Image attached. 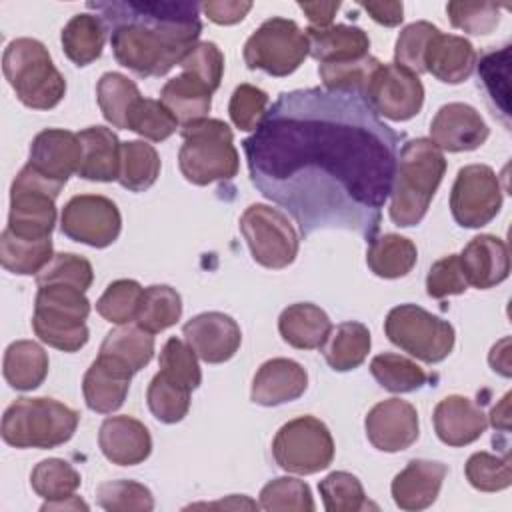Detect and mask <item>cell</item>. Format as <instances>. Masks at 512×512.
Segmentation results:
<instances>
[{"label": "cell", "instance_id": "14", "mask_svg": "<svg viewBox=\"0 0 512 512\" xmlns=\"http://www.w3.org/2000/svg\"><path fill=\"white\" fill-rule=\"evenodd\" d=\"M364 98L378 116L404 122L422 110L424 86L414 72L398 64H380L368 82Z\"/></svg>", "mask_w": 512, "mask_h": 512}, {"label": "cell", "instance_id": "59", "mask_svg": "<svg viewBox=\"0 0 512 512\" xmlns=\"http://www.w3.org/2000/svg\"><path fill=\"white\" fill-rule=\"evenodd\" d=\"M360 6L382 26H398L404 18L402 2H362Z\"/></svg>", "mask_w": 512, "mask_h": 512}, {"label": "cell", "instance_id": "41", "mask_svg": "<svg viewBox=\"0 0 512 512\" xmlns=\"http://www.w3.org/2000/svg\"><path fill=\"white\" fill-rule=\"evenodd\" d=\"M508 64H510V44L500 50L484 52L478 62V82L482 84L486 98L494 110V116L500 114L508 126L510 106H508Z\"/></svg>", "mask_w": 512, "mask_h": 512}, {"label": "cell", "instance_id": "37", "mask_svg": "<svg viewBox=\"0 0 512 512\" xmlns=\"http://www.w3.org/2000/svg\"><path fill=\"white\" fill-rule=\"evenodd\" d=\"M54 256L52 240H26L12 234L8 228L0 234V264L20 276L38 274Z\"/></svg>", "mask_w": 512, "mask_h": 512}, {"label": "cell", "instance_id": "3", "mask_svg": "<svg viewBox=\"0 0 512 512\" xmlns=\"http://www.w3.org/2000/svg\"><path fill=\"white\" fill-rule=\"evenodd\" d=\"M446 158L430 138L408 140L398 152L390 192V220L400 228L422 222L444 178Z\"/></svg>", "mask_w": 512, "mask_h": 512}, {"label": "cell", "instance_id": "35", "mask_svg": "<svg viewBox=\"0 0 512 512\" xmlns=\"http://www.w3.org/2000/svg\"><path fill=\"white\" fill-rule=\"evenodd\" d=\"M100 356H108L136 374L154 356V334L138 324H120L106 334L100 346Z\"/></svg>", "mask_w": 512, "mask_h": 512}, {"label": "cell", "instance_id": "24", "mask_svg": "<svg viewBox=\"0 0 512 512\" xmlns=\"http://www.w3.org/2000/svg\"><path fill=\"white\" fill-rule=\"evenodd\" d=\"M132 376L134 372H130L120 362L98 354L82 380L86 406L98 414L116 412L128 396Z\"/></svg>", "mask_w": 512, "mask_h": 512}, {"label": "cell", "instance_id": "2", "mask_svg": "<svg viewBox=\"0 0 512 512\" xmlns=\"http://www.w3.org/2000/svg\"><path fill=\"white\" fill-rule=\"evenodd\" d=\"M110 32L114 58L140 78L180 66L202 32L200 4L190 0L86 2Z\"/></svg>", "mask_w": 512, "mask_h": 512}, {"label": "cell", "instance_id": "6", "mask_svg": "<svg viewBox=\"0 0 512 512\" xmlns=\"http://www.w3.org/2000/svg\"><path fill=\"white\" fill-rule=\"evenodd\" d=\"M80 414L54 398H16L2 416L0 434L14 448H56L66 444Z\"/></svg>", "mask_w": 512, "mask_h": 512}, {"label": "cell", "instance_id": "15", "mask_svg": "<svg viewBox=\"0 0 512 512\" xmlns=\"http://www.w3.org/2000/svg\"><path fill=\"white\" fill-rule=\"evenodd\" d=\"M370 444L380 452H400L410 448L420 434L416 408L400 398L374 404L364 420Z\"/></svg>", "mask_w": 512, "mask_h": 512}, {"label": "cell", "instance_id": "19", "mask_svg": "<svg viewBox=\"0 0 512 512\" xmlns=\"http://www.w3.org/2000/svg\"><path fill=\"white\" fill-rule=\"evenodd\" d=\"M448 474L446 464L436 460L414 458L400 470L390 486L392 500L400 510L416 512L432 506L440 494L442 482Z\"/></svg>", "mask_w": 512, "mask_h": 512}, {"label": "cell", "instance_id": "9", "mask_svg": "<svg viewBox=\"0 0 512 512\" xmlns=\"http://www.w3.org/2000/svg\"><path fill=\"white\" fill-rule=\"evenodd\" d=\"M308 54L306 32L294 20L280 16L262 22L244 44L246 66L276 78L298 70Z\"/></svg>", "mask_w": 512, "mask_h": 512}, {"label": "cell", "instance_id": "49", "mask_svg": "<svg viewBox=\"0 0 512 512\" xmlns=\"http://www.w3.org/2000/svg\"><path fill=\"white\" fill-rule=\"evenodd\" d=\"M144 288L130 278H120L108 284L104 294L96 300V312L112 324H128L136 318Z\"/></svg>", "mask_w": 512, "mask_h": 512}, {"label": "cell", "instance_id": "61", "mask_svg": "<svg viewBox=\"0 0 512 512\" xmlns=\"http://www.w3.org/2000/svg\"><path fill=\"white\" fill-rule=\"evenodd\" d=\"M510 338H502L498 344L492 346L488 354V362L494 372H500L502 376H510Z\"/></svg>", "mask_w": 512, "mask_h": 512}, {"label": "cell", "instance_id": "22", "mask_svg": "<svg viewBox=\"0 0 512 512\" xmlns=\"http://www.w3.org/2000/svg\"><path fill=\"white\" fill-rule=\"evenodd\" d=\"M98 446L106 460L118 466H136L152 452L148 428L132 416H108L98 432Z\"/></svg>", "mask_w": 512, "mask_h": 512}, {"label": "cell", "instance_id": "16", "mask_svg": "<svg viewBox=\"0 0 512 512\" xmlns=\"http://www.w3.org/2000/svg\"><path fill=\"white\" fill-rule=\"evenodd\" d=\"M186 344L208 364L228 362L242 344L236 320L224 312H202L182 326Z\"/></svg>", "mask_w": 512, "mask_h": 512}, {"label": "cell", "instance_id": "25", "mask_svg": "<svg viewBox=\"0 0 512 512\" xmlns=\"http://www.w3.org/2000/svg\"><path fill=\"white\" fill-rule=\"evenodd\" d=\"M476 66V50L470 40L456 34L438 32L424 58V68L444 84H460L468 80Z\"/></svg>", "mask_w": 512, "mask_h": 512}, {"label": "cell", "instance_id": "42", "mask_svg": "<svg viewBox=\"0 0 512 512\" xmlns=\"http://www.w3.org/2000/svg\"><path fill=\"white\" fill-rule=\"evenodd\" d=\"M80 482L82 478L78 470L62 458H46L38 462L30 474L32 490L46 502L74 496Z\"/></svg>", "mask_w": 512, "mask_h": 512}, {"label": "cell", "instance_id": "43", "mask_svg": "<svg viewBox=\"0 0 512 512\" xmlns=\"http://www.w3.org/2000/svg\"><path fill=\"white\" fill-rule=\"evenodd\" d=\"M190 392L192 390L158 372L148 384L146 402L156 420L164 424H176L190 410Z\"/></svg>", "mask_w": 512, "mask_h": 512}, {"label": "cell", "instance_id": "40", "mask_svg": "<svg viewBox=\"0 0 512 512\" xmlns=\"http://www.w3.org/2000/svg\"><path fill=\"white\" fill-rule=\"evenodd\" d=\"M370 372L382 388L394 394L416 392L430 380L424 368H420L414 360L394 352L376 354L370 362Z\"/></svg>", "mask_w": 512, "mask_h": 512}, {"label": "cell", "instance_id": "38", "mask_svg": "<svg viewBox=\"0 0 512 512\" xmlns=\"http://www.w3.org/2000/svg\"><path fill=\"white\" fill-rule=\"evenodd\" d=\"M160 176V156L156 148L144 140L122 142L118 182L130 192L148 190Z\"/></svg>", "mask_w": 512, "mask_h": 512}, {"label": "cell", "instance_id": "7", "mask_svg": "<svg viewBox=\"0 0 512 512\" xmlns=\"http://www.w3.org/2000/svg\"><path fill=\"white\" fill-rule=\"evenodd\" d=\"M64 186L44 178L26 164L10 186V212L6 228L18 238H50L56 224V198Z\"/></svg>", "mask_w": 512, "mask_h": 512}, {"label": "cell", "instance_id": "5", "mask_svg": "<svg viewBox=\"0 0 512 512\" xmlns=\"http://www.w3.org/2000/svg\"><path fill=\"white\" fill-rule=\"evenodd\" d=\"M2 72L16 98L32 110H50L66 94V80L36 38H16L2 54Z\"/></svg>", "mask_w": 512, "mask_h": 512}, {"label": "cell", "instance_id": "60", "mask_svg": "<svg viewBox=\"0 0 512 512\" xmlns=\"http://www.w3.org/2000/svg\"><path fill=\"white\" fill-rule=\"evenodd\" d=\"M298 8L306 14V18L310 20V26L326 28V26H332V20L340 8V2H298Z\"/></svg>", "mask_w": 512, "mask_h": 512}, {"label": "cell", "instance_id": "17", "mask_svg": "<svg viewBox=\"0 0 512 512\" xmlns=\"http://www.w3.org/2000/svg\"><path fill=\"white\" fill-rule=\"evenodd\" d=\"M490 136L480 112L464 102L440 106L430 122V140L446 152H470L480 148Z\"/></svg>", "mask_w": 512, "mask_h": 512}, {"label": "cell", "instance_id": "58", "mask_svg": "<svg viewBox=\"0 0 512 512\" xmlns=\"http://www.w3.org/2000/svg\"><path fill=\"white\" fill-rule=\"evenodd\" d=\"M200 10L220 26H230L242 22L244 16L252 10V2L248 0H206L200 4Z\"/></svg>", "mask_w": 512, "mask_h": 512}, {"label": "cell", "instance_id": "23", "mask_svg": "<svg viewBox=\"0 0 512 512\" xmlns=\"http://www.w3.org/2000/svg\"><path fill=\"white\" fill-rule=\"evenodd\" d=\"M306 388L308 374L302 364L290 358H272L254 374L250 398L260 406H278L300 398Z\"/></svg>", "mask_w": 512, "mask_h": 512}, {"label": "cell", "instance_id": "47", "mask_svg": "<svg viewBox=\"0 0 512 512\" xmlns=\"http://www.w3.org/2000/svg\"><path fill=\"white\" fill-rule=\"evenodd\" d=\"M466 480L480 492H500L512 484L510 456H496L490 452H474L464 466Z\"/></svg>", "mask_w": 512, "mask_h": 512}, {"label": "cell", "instance_id": "27", "mask_svg": "<svg viewBox=\"0 0 512 512\" xmlns=\"http://www.w3.org/2000/svg\"><path fill=\"white\" fill-rule=\"evenodd\" d=\"M310 56L320 64L348 62L368 56L370 38L358 26L348 24H332L326 28L308 26L306 30Z\"/></svg>", "mask_w": 512, "mask_h": 512}, {"label": "cell", "instance_id": "12", "mask_svg": "<svg viewBox=\"0 0 512 512\" xmlns=\"http://www.w3.org/2000/svg\"><path fill=\"white\" fill-rule=\"evenodd\" d=\"M502 208V188L496 172L486 164L458 170L450 192V212L462 228H482Z\"/></svg>", "mask_w": 512, "mask_h": 512}, {"label": "cell", "instance_id": "18", "mask_svg": "<svg viewBox=\"0 0 512 512\" xmlns=\"http://www.w3.org/2000/svg\"><path fill=\"white\" fill-rule=\"evenodd\" d=\"M82 146L78 134L62 128H46L32 138L28 164L44 178L64 186L80 168Z\"/></svg>", "mask_w": 512, "mask_h": 512}, {"label": "cell", "instance_id": "57", "mask_svg": "<svg viewBox=\"0 0 512 512\" xmlns=\"http://www.w3.org/2000/svg\"><path fill=\"white\" fill-rule=\"evenodd\" d=\"M466 288L468 282L458 254H448L430 266V272L426 276V292L430 298L442 300L446 296L464 294Z\"/></svg>", "mask_w": 512, "mask_h": 512}, {"label": "cell", "instance_id": "50", "mask_svg": "<svg viewBox=\"0 0 512 512\" xmlns=\"http://www.w3.org/2000/svg\"><path fill=\"white\" fill-rule=\"evenodd\" d=\"M160 372L188 390H196L202 382V370L196 352L180 338H168L158 358Z\"/></svg>", "mask_w": 512, "mask_h": 512}, {"label": "cell", "instance_id": "26", "mask_svg": "<svg viewBox=\"0 0 512 512\" xmlns=\"http://www.w3.org/2000/svg\"><path fill=\"white\" fill-rule=\"evenodd\" d=\"M82 160L78 176L92 182H114L120 174L122 142L106 126H88L78 132Z\"/></svg>", "mask_w": 512, "mask_h": 512}, {"label": "cell", "instance_id": "56", "mask_svg": "<svg viewBox=\"0 0 512 512\" xmlns=\"http://www.w3.org/2000/svg\"><path fill=\"white\" fill-rule=\"evenodd\" d=\"M268 110V94L254 84H240L234 88L228 104L230 120L244 132H254Z\"/></svg>", "mask_w": 512, "mask_h": 512}, {"label": "cell", "instance_id": "52", "mask_svg": "<svg viewBox=\"0 0 512 512\" xmlns=\"http://www.w3.org/2000/svg\"><path fill=\"white\" fill-rule=\"evenodd\" d=\"M178 126L180 124L172 116V112L160 100L152 98H140L128 118V130L152 142H162L170 138Z\"/></svg>", "mask_w": 512, "mask_h": 512}, {"label": "cell", "instance_id": "51", "mask_svg": "<svg viewBox=\"0 0 512 512\" xmlns=\"http://www.w3.org/2000/svg\"><path fill=\"white\" fill-rule=\"evenodd\" d=\"M438 32L440 30L426 20H418V22L404 26L396 40L394 64L414 72L416 76L424 74L426 72V68H424L426 50Z\"/></svg>", "mask_w": 512, "mask_h": 512}, {"label": "cell", "instance_id": "55", "mask_svg": "<svg viewBox=\"0 0 512 512\" xmlns=\"http://www.w3.org/2000/svg\"><path fill=\"white\" fill-rule=\"evenodd\" d=\"M182 72L200 80L210 92L218 90L224 74V54L214 42H196L180 62Z\"/></svg>", "mask_w": 512, "mask_h": 512}, {"label": "cell", "instance_id": "48", "mask_svg": "<svg viewBox=\"0 0 512 512\" xmlns=\"http://www.w3.org/2000/svg\"><path fill=\"white\" fill-rule=\"evenodd\" d=\"M98 506L108 512H150L154 510L152 492L136 480L102 482L96 490Z\"/></svg>", "mask_w": 512, "mask_h": 512}, {"label": "cell", "instance_id": "10", "mask_svg": "<svg viewBox=\"0 0 512 512\" xmlns=\"http://www.w3.org/2000/svg\"><path fill=\"white\" fill-rule=\"evenodd\" d=\"M274 462L292 474L308 476L326 470L334 460V440L328 426L314 416H298L276 432Z\"/></svg>", "mask_w": 512, "mask_h": 512}, {"label": "cell", "instance_id": "1", "mask_svg": "<svg viewBox=\"0 0 512 512\" xmlns=\"http://www.w3.org/2000/svg\"><path fill=\"white\" fill-rule=\"evenodd\" d=\"M404 134L358 92H282L242 142L258 192L284 208L306 238L316 230L378 236Z\"/></svg>", "mask_w": 512, "mask_h": 512}, {"label": "cell", "instance_id": "11", "mask_svg": "<svg viewBox=\"0 0 512 512\" xmlns=\"http://www.w3.org/2000/svg\"><path fill=\"white\" fill-rule=\"evenodd\" d=\"M240 232L252 258L264 268L282 270L298 256V234L278 208L250 204L240 216Z\"/></svg>", "mask_w": 512, "mask_h": 512}, {"label": "cell", "instance_id": "54", "mask_svg": "<svg viewBox=\"0 0 512 512\" xmlns=\"http://www.w3.org/2000/svg\"><path fill=\"white\" fill-rule=\"evenodd\" d=\"M450 24L466 34L484 36L500 24V6L494 2H460L452 0L446 4Z\"/></svg>", "mask_w": 512, "mask_h": 512}, {"label": "cell", "instance_id": "29", "mask_svg": "<svg viewBox=\"0 0 512 512\" xmlns=\"http://www.w3.org/2000/svg\"><path fill=\"white\" fill-rule=\"evenodd\" d=\"M160 102L172 112L180 126H188L208 118L212 108V92L200 80L182 72L162 86Z\"/></svg>", "mask_w": 512, "mask_h": 512}, {"label": "cell", "instance_id": "34", "mask_svg": "<svg viewBox=\"0 0 512 512\" xmlns=\"http://www.w3.org/2000/svg\"><path fill=\"white\" fill-rule=\"evenodd\" d=\"M416 260V244L392 232L372 238L366 250V264L380 278H402L414 268Z\"/></svg>", "mask_w": 512, "mask_h": 512}, {"label": "cell", "instance_id": "13", "mask_svg": "<svg viewBox=\"0 0 512 512\" xmlns=\"http://www.w3.org/2000/svg\"><path fill=\"white\" fill-rule=\"evenodd\" d=\"M60 230L74 242L106 248L120 236L122 216L110 198L100 194H80L64 204Z\"/></svg>", "mask_w": 512, "mask_h": 512}, {"label": "cell", "instance_id": "46", "mask_svg": "<svg viewBox=\"0 0 512 512\" xmlns=\"http://www.w3.org/2000/svg\"><path fill=\"white\" fill-rule=\"evenodd\" d=\"M380 64L382 62L378 58L368 54L358 60L320 64L318 74L326 90H346V92H358L364 96L368 82Z\"/></svg>", "mask_w": 512, "mask_h": 512}, {"label": "cell", "instance_id": "63", "mask_svg": "<svg viewBox=\"0 0 512 512\" xmlns=\"http://www.w3.org/2000/svg\"><path fill=\"white\" fill-rule=\"evenodd\" d=\"M42 512L46 510H88V504L84 500H80L78 496H70L64 500H54V502H44L40 506Z\"/></svg>", "mask_w": 512, "mask_h": 512}, {"label": "cell", "instance_id": "62", "mask_svg": "<svg viewBox=\"0 0 512 512\" xmlns=\"http://www.w3.org/2000/svg\"><path fill=\"white\" fill-rule=\"evenodd\" d=\"M490 424L500 430V432H508L510 430V392H506L502 396V400L492 408L490 416H488Z\"/></svg>", "mask_w": 512, "mask_h": 512}, {"label": "cell", "instance_id": "44", "mask_svg": "<svg viewBox=\"0 0 512 512\" xmlns=\"http://www.w3.org/2000/svg\"><path fill=\"white\" fill-rule=\"evenodd\" d=\"M258 506L268 512H312L316 508L310 486L292 476L270 480L260 490Z\"/></svg>", "mask_w": 512, "mask_h": 512}, {"label": "cell", "instance_id": "32", "mask_svg": "<svg viewBox=\"0 0 512 512\" xmlns=\"http://www.w3.org/2000/svg\"><path fill=\"white\" fill-rule=\"evenodd\" d=\"M62 50L76 66H88L100 58L106 42L104 22L90 12L74 14L62 28Z\"/></svg>", "mask_w": 512, "mask_h": 512}, {"label": "cell", "instance_id": "21", "mask_svg": "<svg viewBox=\"0 0 512 512\" xmlns=\"http://www.w3.org/2000/svg\"><path fill=\"white\" fill-rule=\"evenodd\" d=\"M458 256L466 282L478 290H488L510 274L508 246L494 234L474 236Z\"/></svg>", "mask_w": 512, "mask_h": 512}, {"label": "cell", "instance_id": "31", "mask_svg": "<svg viewBox=\"0 0 512 512\" xmlns=\"http://www.w3.org/2000/svg\"><path fill=\"white\" fill-rule=\"evenodd\" d=\"M2 372L14 390H34L48 376V354L34 340H16L4 352Z\"/></svg>", "mask_w": 512, "mask_h": 512}, {"label": "cell", "instance_id": "30", "mask_svg": "<svg viewBox=\"0 0 512 512\" xmlns=\"http://www.w3.org/2000/svg\"><path fill=\"white\" fill-rule=\"evenodd\" d=\"M32 330L44 344L62 352H76L84 348L90 336L84 318L70 312L36 306L32 314Z\"/></svg>", "mask_w": 512, "mask_h": 512}, {"label": "cell", "instance_id": "33", "mask_svg": "<svg viewBox=\"0 0 512 512\" xmlns=\"http://www.w3.org/2000/svg\"><path fill=\"white\" fill-rule=\"evenodd\" d=\"M372 346L370 330L356 320L338 324L322 346L328 366L336 372H348L358 368Z\"/></svg>", "mask_w": 512, "mask_h": 512}, {"label": "cell", "instance_id": "8", "mask_svg": "<svg viewBox=\"0 0 512 512\" xmlns=\"http://www.w3.org/2000/svg\"><path fill=\"white\" fill-rule=\"evenodd\" d=\"M384 332L392 344L426 364L448 358L456 340L454 326L448 320L416 304L394 306L384 320Z\"/></svg>", "mask_w": 512, "mask_h": 512}, {"label": "cell", "instance_id": "36", "mask_svg": "<svg viewBox=\"0 0 512 512\" xmlns=\"http://www.w3.org/2000/svg\"><path fill=\"white\" fill-rule=\"evenodd\" d=\"M138 86L120 72H106L96 84V100L100 112L114 128L128 130V118L140 100Z\"/></svg>", "mask_w": 512, "mask_h": 512}, {"label": "cell", "instance_id": "4", "mask_svg": "<svg viewBox=\"0 0 512 512\" xmlns=\"http://www.w3.org/2000/svg\"><path fill=\"white\" fill-rule=\"evenodd\" d=\"M182 146L178 166L182 176L196 184L232 180L238 174L240 158L230 126L218 118H204L180 128Z\"/></svg>", "mask_w": 512, "mask_h": 512}, {"label": "cell", "instance_id": "28", "mask_svg": "<svg viewBox=\"0 0 512 512\" xmlns=\"http://www.w3.org/2000/svg\"><path fill=\"white\" fill-rule=\"evenodd\" d=\"M278 332L286 344L298 350L322 348L332 332L328 314L312 302H296L282 310Z\"/></svg>", "mask_w": 512, "mask_h": 512}, {"label": "cell", "instance_id": "53", "mask_svg": "<svg viewBox=\"0 0 512 512\" xmlns=\"http://www.w3.org/2000/svg\"><path fill=\"white\" fill-rule=\"evenodd\" d=\"M92 280H94L92 264L86 258H82L78 254H70V252L54 254L52 260L36 274L38 286L68 284L82 292H86L90 288Z\"/></svg>", "mask_w": 512, "mask_h": 512}, {"label": "cell", "instance_id": "45", "mask_svg": "<svg viewBox=\"0 0 512 512\" xmlns=\"http://www.w3.org/2000/svg\"><path fill=\"white\" fill-rule=\"evenodd\" d=\"M318 492L328 512H360L370 506L362 482L344 470L330 472L324 480H320Z\"/></svg>", "mask_w": 512, "mask_h": 512}, {"label": "cell", "instance_id": "39", "mask_svg": "<svg viewBox=\"0 0 512 512\" xmlns=\"http://www.w3.org/2000/svg\"><path fill=\"white\" fill-rule=\"evenodd\" d=\"M182 316V298L180 294L166 284H152L144 288L134 322L148 330L150 334H158L170 326H174Z\"/></svg>", "mask_w": 512, "mask_h": 512}, {"label": "cell", "instance_id": "20", "mask_svg": "<svg viewBox=\"0 0 512 512\" xmlns=\"http://www.w3.org/2000/svg\"><path fill=\"white\" fill-rule=\"evenodd\" d=\"M436 436L452 448L476 442L488 428V416L466 396L442 398L432 414Z\"/></svg>", "mask_w": 512, "mask_h": 512}]
</instances>
